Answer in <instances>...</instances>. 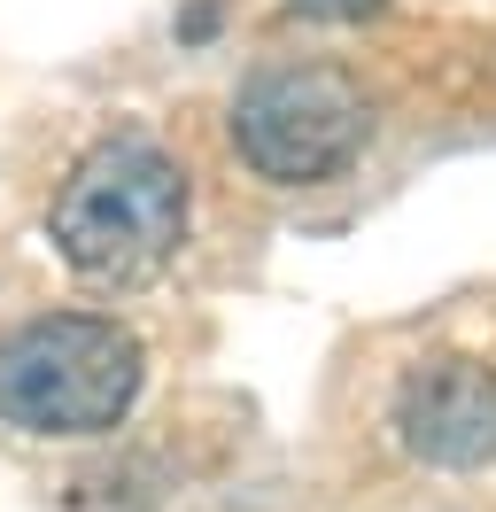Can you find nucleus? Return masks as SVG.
Returning a JSON list of instances; mask_svg holds the SVG:
<instances>
[{"label": "nucleus", "mask_w": 496, "mask_h": 512, "mask_svg": "<svg viewBox=\"0 0 496 512\" xmlns=\"http://www.w3.org/2000/svg\"><path fill=\"white\" fill-rule=\"evenodd\" d=\"M303 8H318V16H357V8H372V0H303Z\"/></svg>", "instance_id": "5"}, {"label": "nucleus", "mask_w": 496, "mask_h": 512, "mask_svg": "<svg viewBox=\"0 0 496 512\" xmlns=\"http://www.w3.org/2000/svg\"><path fill=\"white\" fill-rule=\"evenodd\" d=\"M396 443L427 466H489L496 458V365L434 357L396 388Z\"/></svg>", "instance_id": "4"}, {"label": "nucleus", "mask_w": 496, "mask_h": 512, "mask_svg": "<svg viewBox=\"0 0 496 512\" xmlns=\"http://www.w3.org/2000/svg\"><path fill=\"white\" fill-rule=\"evenodd\" d=\"M372 101L365 86L334 63H279L256 70L233 101V148L248 171H264L279 187H318L365 148Z\"/></svg>", "instance_id": "3"}, {"label": "nucleus", "mask_w": 496, "mask_h": 512, "mask_svg": "<svg viewBox=\"0 0 496 512\" xmlns=\"http://www.w3.org/2000/svg\"><path fill=\"white\" fill-rule=\"evenodd\" d=\"M140 396V342L93 311H47L0 334V419L24 435H101Z\"/></svg>", "instance_id": "2"}, {"label": "nucleus", "mask_w": 496, "mask_h": 512, "mask_svg": "<svg viewBox=\"0 0 496 512\" xmlns=\"http://www.w3.org/2000/svg\"><path fill=\"white\" fill-rule=\"evenodd\" d=\"M47 233L70 272L86 280H148L163 256L186 241V171L163 156L148 132L93 140L55 187Z\"/></svg>", "instance_id": "1"}]
</instances>
